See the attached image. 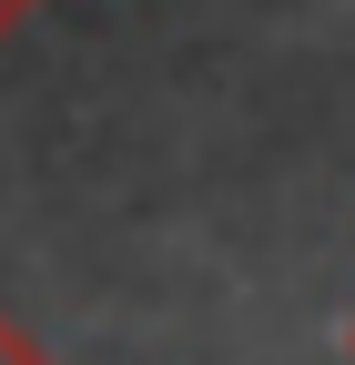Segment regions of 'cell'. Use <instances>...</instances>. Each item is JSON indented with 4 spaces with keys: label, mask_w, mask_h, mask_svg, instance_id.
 Listing matches in <instances>:
<instances>
[{
    "label": "cell",
    "mask_w": 355,
    "mask_h": 365,
    "mask_svg": "<svg viewBox=\"0 0 355 365\" xmlns=\"http://www.w3.org/2000/svg\"><path fill=\"white\" fill-rule=\"evenodd\" d=\"M31 11H41V0H0V41H11V31H21Z\"/></svg>",
    "instance_id": "cell-2"
},
{
    "label": "cell",
    "mask_w": 355,
    "mask_h": 365,
    "mask_svg": "<svg viewBox=\"0 0 355 365\" xmlns=\"http://www.w3.org/2000/svg\"><path fill=\"white\" fill-rule=\"evenodd\" d=\"M0 365H61V355L41 345V335L21 325V314H0Z\"/></svg>",
    "instance_id": "cell-1"
},
{
    "label": "cell",
    "mask_w": 355,
    "mask_h": 365,
    "mask_svg": "<svg viewBox=\"0 0 355 365\" xmlns=\"http://www.w3.org/2000/svg\"><path fill=\"white\" fill-rule=\"evenodd\" d=\"M345 355H355V325H345Z\"/></svg>",
    "instance_id": "cell-3"
}]
</instances>
